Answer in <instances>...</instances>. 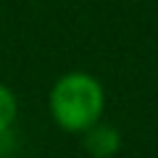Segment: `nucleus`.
<instances>
[{
    "mask_svg": "<svg viewBox=\"0 0 158 158\" xmlns=\"http://www.w3.org/2000/svg\"><path fill=\"white\" fill-rule=\"evenodd\" d=\"M48 111L61 132L82 137L87 129L103 121L106 87L87 71H66L48 92Z\"/></svg>",
    "mask_w": 158,
    "mask_h": 158,
    "instance_id": "nucleus-1",
    "label": "nucleus"
},
{
    "mask_svg": "<svg viewBox=\"0 0 158 158\" xmlns=\"http://www.w3.org/2000/svg\"><path fill=\"white\" fill-rule=\"evenodd\" d=\"M19 118V98L8 85L0 82V135H6Z\"/></svg>",
    "mask_w": 158,
    "mask_h": 158,
    "instance_id": "nucleus-3",
    "label": "nucleus"
},
{
    "mask_svg": "<svg viewBox=\"0 0 158 158\" xmlns=\"http://www.w3.org/2000/svg\"><path fill=\"white\" fill-rule=\"evenodd\" d=\"M82 145L92 158H113L121 150V132L113 124L100 121V124H95L92 129H87L82 135Z\"/></svg>",
    "mask_w": 158,
    "mask_h": 158,
    "instance_id": "nucleus-2",
    "label": "nucleus"
}]
</instances>
